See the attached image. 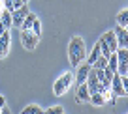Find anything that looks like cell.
I'll use <instances>...</instances> for the list:
<instances>
[{
	"instance_id": "d4e9b609",
	"label": "cell",
	"mask_w": 128,
	"mask_h": 114,
	"mask_svg": "<svg viewBox=\"0 0 128 114\" xmlns=\"http://www.w3.org/2000/svg\"><path fill=\"white\" fill-rule=\"evenodd\" d=\"M0 107H6V99L2 97V95H0Z\"/></svg>"
},
{
	"instance_id": "3957f363",
	"label": "cell",
	"mask_w": 128,
	"mask_h": 114,
	"mask_svg": "<svg viewBox=\"0 0 128 114\" xmlns=\"http://www.w3.org/2000/svg\"><path fill=\"white\" fill-rule=\"evenodd\" d=\"M38 41H40V38H38V36H34L30 30H21V43H23L24 49L34 51V49L38 47Z\"/></svg>"
},
{
	"instance_id": "e0dca14e",
	"label": "cell",
	"mask_w": 128,
	"mask_h": 114,
	"mask_svg": "<svg viewBox=\"0 0 128 114\" xmlns=\"http://www.w3.org/2000/svg\"><path fill=\"white\" fill-rule=\"evenodd\" d=\"M98 45H100V54H102V56H106V58H108V56L111 54V51H109L108 43H106V41H104V39H102V38H100V39H98Z\"/></svg>"
},
{
	"instance_id": "ffe728a7",
	"label": "cell",
	"mask_w": 128,
	"mask_h": 114,
	"mask_svg": "<svg viewBox=\"0 0 128 114\" xmlns=\"http://www.w3.org/2000/svg\"><path fill=\"white\" fill-rule=\"evenodd\" d=\"M117 75H128V62H119L117 64Z\"/></svg>"
},
{
	"instance_id": "7a4b0ae2",
	"label": "cell",
	"mask_w": 128,
	"mask_h": 114,
	"mask_svg": "<svg viewBox=\"0 0 128 114\" xmlns=\"http://www.w3.org/2000/svg\"><path fill=\"white\" fill-rule=\"evenodd\" d=\"M74 82V73H70V71H66V73L60 75V79L55 80V84H53V92H55V95H64L66 92L70 90V86H72Z\"/></svg>"
},
{
	"instance_id": "603a6c76",
	"label": "cell",
	"mask_w": 128,
	"mask_h": 114,
	"mask_svg": "<svg viewBox=\"0 0 128 114\" xmlns=\"http://www.w3.org/2000/svg\"><path fill=\"white\" fill-rule=\"evenodd\" d=\"M2 2H4V9H8L10 13L15 9V8H13V0H2Z\"/></svg>"
},
{
	"instance_id": "cb8c5ba5",
	"label": "cell",
	"mask_w": 128,
	"mask_h": 114,
	"mask_svg": "<svg viewBox=\"0 0 128 114\" xmlns=\"http://www.w3.org/2000/svg\"><path fill=\"white\" fill-rule=\"evenodd\" d=\"M0 114H12V112H10V109H6V107H2V112H0Z\"/></svg>"
},
{
	"instance_id": "8992f818",
	"label": "cell",
	"mask_w": 128,
	"mask_h": 114,
	"mask_svg": "<svg viewBox=\"0 0 128 114\" xmlns=\"http://www.w3.org/2000/svg\"><path fill=\"white\" fill-rule=\"evenodd\" d=\"M10 41H12L10 30H4L2 34H0V60L8 56V52H10Z\"/></svg>"
},
{
	"instance_id": "6da1fadb",
	"label": "cell",
	"mask_w": 128,
	"mask_h": 114,
	"mask_svg": "<svg viewBox=\"0 0 128 114\" xmlns=\"http://www.w3.org/2000/svg\"><path fill=\"white\" fill-rule=\"evenodd\" d=\"M87 56V51H85V39L81 36H74L68 43V58H70V64L72 66H79L81 62L85 60Z\"/></svg>"
},
{
	"instance_id": "30bf717a",
	"label": "cell",
	"mask_w": 128,
	"mask_h": 114,
	"mask_svg": "<svg viewBox=\"0 0 128 114\" xmlns=\"http://www.w3.org/2000/svg\"><path fill=\"white\" fill-rule=\"evenodd\" d=\"M102 39L108 43V47H109V51H111V52H115L117 49H119V45H117V39H115V32H113V30H108L104 36H102Z\"/></svg>"
},
{
	"instance_id": "7c38bea8",
	"label": "cell",
	"mask_w": 128,
	"mask_h": 114,
	"mask_svg": "<svg viewBox=\"0 0 128 114\" xmlns=\"http://www.w3.org/2000/svg\"><path fill=\"white\" fill-rule=\"evenodd\" d=\"M88 101H90L94 107H104V105H108V103H106V99H104V95H102L100 92H94V94H90Z\"/></svg>"
},
{
	"instance_id": "44dd1931",
	"label": "cell",
	"mask_w": 128,
	"mask_h": 114,
	"mask_svg": "<svg viewBox=\"0 0 128 114\" xmlns=\"http://www.w3.org/2000/svg\"><path fill=\"white\" fill-rule=\"evenodd\" d=\"M30 32L34 36H38L40 38V34H42V24H40V19H36L34 23H32V28H30Z\"/></svg>"
},
{
	"instance_id": "5b68a950",
	"label": "cell",
	"mask_w": 128,
	"mask_h": 114,
	"mask_svg": "<svg viewBox=\"0 0 128 114\" xmlns=\"http://www.w3.org/2000/svg\"><path fill=\"white\" fill-rule=\"evenodd\" d=\"M113 32H115V39H117L119 49H128V28L117 26Z\"/></svg>"
},
{
	"instance_id": "d6986e66",
	"label": "cell",
	"mask_w": 128,
	"mask_h": 114,
	"mask_svg": "<svg viewBox=\"0 0 128 114\" xmlns=\"http://www.w3.org/2000/svg\"><path fill=\"white\" fill-rule=\"evenodd\" d=\"M119 62H128V49H117L115 51Z\"/></svg>"
},
{
	"instance_id": "ba28073f",
	"label": "cell",
	"mask_w": 128,
	"mask_h": 114,
	"mask_svg": "<svg viewBox=\"0 0 128 114\" xmlns=\"http://www.w3.org/2000/svg\"><path fill=\"white\" fill-rule=\"evenodd\" d=\"M90 64H79V66H77V73L74 75V79L77 80V84H81V82H85V80H87V75H88V71H90Z\"/></svg>"
},
{
	"instance_id": "2e32d148",
	"label": "cell",
	"mask_w": 128,
	"mask_h": 114,
	"mask_svg": "<svg viewBox=\"0 0 128 114\" xmlns=\"http://www.w3.org/2000/svg\"><path fill=\"white\" fill-rule=\"evenodd\" d=\"M23 114H44V109H40L38 105H28L23 109Z\"/></svg>"
},
{
	"instance_id": "5bb4252c",
	"label": "cell",
	"mask_w": 128,
	"mask_h": 114,
	"mask_svg": "<svg viewBox=\"0 0 128 114\" xmlns=\"http://www.w3.org/2000/svg\"><path fill=\"white\" fill-rule=\"evenodd\" d=\"M117 24L122 28H128V11L126 9H120L119 15H117Z\"/></svg>"
},
{
	"instance_id": "52a82bcc",
	"label": "cell",
	"mask_w": 128,
	"mask_h": 114,
	"mask_svg": "<svg viewBox=\"0 0 128 114\" xmlns=\"http://www.w3.org/2000/svg\"><path fill=\"white\" fill-rule=\"evenodd\" d=\"M111 92L117 95V97H122V95H126V88L122 86V82H120V75H117V73H113V79H111Z\"/></svg>"
},
{
	"instance_id": "f1b7e54d",
	"label": "cell",
	"mask_w": 128,
	"mask_h": 114,
	"mask_svg": "<svg viewBox=\"0 0 128 114\" xmlns=\"http://www.w3.org/2000/svg\"><path fill=\"white\" fill-rule=\"evenodd\" d=\"M21 114H23V112H21Z\"/></svg>"
},
{
	"instance_id": "4fadbf2b",
	"label": "cell",
	"mask_w": 128,
	"mask_h": 114,
	"mask_svg": "<svg viewBox=\"0 0 128 114\" xmlns=\"http://www.w3.org/2000/svg\"><path fill=\"white\" fill-rule=\"evenodd\" d=\"M38 19V17H36V13H28V15L26 17H24V21H23V23H21V30H30V28H32V23H34V21H36Z\"/></svg>"
},
{
	"instance_id": "8fae6325",
	"label": "cell",
	"mask_w": 128,
	"mask_h": 114,
	"mask_svg": "<svg viewBox=\"0 0 128 114\" xmlns=\"http://www.w3.org/2000/svg\"><path fill=\"white\" fill-rule=\"evenodd\" d=\"M100 56H102V54H100V45H98V41H96V43H94V47H92V51H90V54H87V56H85V62L92 66V64L96 62V60L100 58Z\"/></svg>"
},
{
	"instance_id": "ac0fdd59",
	"label": "cell",
	"mask_w": 128,
	"mask_h": 114,
	"mask_svg": "<svg viewBox=\"0 0 128 114\" xmlns=\"http://www.w3.org/2000/svg\"><path fill=\"white\" fill-rule=\"evenodd\" d=\"M92 67H94V69H104V67H108V58H106V56H100V58L92 64Z\"/></svg>"
},
{
	"instance_id": "9c48e42d",
	"label": "cell",
	"mask_w": 128,
	"mask_h": 114,
	"mask_svg": "<svg viewBox=\"0 0 128 114\" xmlns=\"http://www.w3.org/2000/svg\"><path fill=\"white\" fill-rule=\"evenodd\" d=\"M88 97H90V92H88V86L87 82H81L77 86V94H76V101L77 103H87Z\"/></svg>"
},
{
	"instance_id": "9a60e30c",
	"label": "cell",
	"mask_w": 128,
	"mask_h": 114,
	"mask_svg": "<svg viewBox=\"0 0 128 114\" xmlns=\"http://www.w3.org/2000/svg\"><path fill=\"white\" fill-rule=\"evenodd\" d=\"M0 23L4 24V26L8 28V30L12 28V13H10L8 9H4V11L0 13Z\"/></svg>"
},
{
	"instance_id": "484cf974",
	"label": "cell",
	"mask_w": 128,
	"mask_h": 114,
	"mask_svg": "<svg viewBox=\"0 0 128 114\" xmlns=\"http://www.w3.org/2000/svg\"><path fill=\"white\" fill-rule=\"evenodd\" d=\"M4 30H8V28H6L4 24H2V23H0V34H2V32H4Z\"/></svg>"
},
{
	"instance_id": "4316f807",
	"label": "cell",
	"mask_w": 128,
	"mask_h": 114,
	"mask_svg": "<svg viewBox=\"0 0 128 114\" xmlns=\"http://www.w3.org/2000/svg\"><path fill=\"white\" fill-rule=\"evenodd\" d=\"M4 11V2H2V0H0V13Z\"/></svg>"
},
{
	"instance_id": "83f0119b",
	"label": "cell",
	"mask_w": 128,
	"mask_h": 114,
	"mask_svg": "<svg viewBox=\"0 0 128 114\" xmlns=\"http://www.w3.org/2000/svg\"><path fill=\"white\" fill-rule=\"evenodd\" d=\"M0 112H2V107H0Z\"/></svg>"
},
{
	"instance_id": "277c9868",
	"label": "cell",
	"mask_w": 128,
	"mask_h": 114,
	"mask_svg": "<svg viewBox=\"0 0 128 114\" xmlns=\"http://www.w3.org/2000/svg\"><path fill=\"white\" fill-rule=\"evenodd\" d=\"M28 13H30V9H28V4H23L21 8L13 9V11H12V26H17V28H19L21 23L24 21V17H26Z\"/></svg>"
},
{
	"instance_id": "7402d4cb",
	"label": "cell",
	"mask_w": 128,
	"mask_h": 114,
	"mask_svg": "<svg viewBox=\"0 0 128 114\" xmlns=\"http://www.w3.org/2000/svg\"><path fill=\"white\" fill-rule=\"evenodd\" d=\"M44 114H64V109L60 105H55V107H51V109H45Z\"/></svg>"
}]
</instances>
